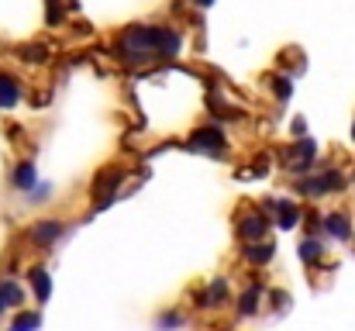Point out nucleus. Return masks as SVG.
<instances>
[{
	"label": "nucleus",
	"instance_id": "nucleus-1",
	"mask_svg": "<svg viewBox=\"0 0 355 331\" xmlns=\"http://www.w3.org/2000/svg\"><path fill=\"white\" fill-rule=\"evenodd\" d=\"M145 42L152 59H176L183 49V35L169 24H145Z\"/></svg>",
	"mask_w": 355,
	"mask_h": 331
},
{
	"label": "nucleus",
	"instance_id": "nucleus-2",
	"mask_svg": "<svg viewBox=\"0 0 355 331\" xmlns=\"http://www.w3.org/2000/svg\"><path fill=\"white\" fill-rule=\"evenodd\" d=\"M190 152H204V155H225L228 152V131L221 124H200L190 131L187 138Z\"/></svg>",
	"mask_w": 355,
	"mask_h": 331
},
{
	"label": "nucleus",
	"instance_id": "nucleus-3",
	"mask_svg": "<svg viewBox=\"0 0 355 331\" xmlns=\"http://www.w3.org/2000/svg\"><path fill=\"white\" fill-rule=\"evenodd\" d=\"M314 159H318V142L311 135H300V138H293V145L286 152V169L297 173V176H307L318 166Z\"/></svg>",
	"mask_w": 355,
	"mask_h": 331
},
{
	"label": "nucleus",
	"instance_id": "nucleus-4",
	"mask_svg": "<svg viewBox=\"0 0 355 331\" xmlns=\"http://www.w3.org/2000/svg\"><path fill=\"white\" fill-rule=\"evenodd\" d=\"M62 235H66V224L59 218H38L31 228H28V241H31L35 248H42V252L52 248Z\"/></svg>",
	"mask_w": 355,
	"mask_h": 331
},
{
	"label": "nucleus",
	"instance_id": "nucleus-5",
	"mask_svg": "<svg viewBox=\"0 0 355 331\" xmlns=\"http://www.w3.org/2000/svg\"><path fill=\"white\" fill-rule=\"evenodd\" d=\"M262 211L272 218V224H279V228H293V224H300L304 218V207L297 204V201H286V197H272V201H262Z\"/></svg>",
	"mask_w": 355,
	"mask_h": 331
},
{
	"label": "nucleus",
	"instance_id": "nucleus-6",
	"mask_svg": "<svg viewBox=\"0 0 355 331\" xmlns=\"http://www.w3.org/2000/svg\"><path fill=\"white\" fill-rule=\"evenodd\" d=\"M269 224H272V218L266 211H248L245 218H238V238L241 241H262L269 235Z\"/></svg>",
	"mask_w": 355,
	"mask_h": 331
},
{
	"label": "nucleus",
	"instance_id": "nucleus-7",
	"mask_svg": "<svg viewBox=\"0 0 355 331\" xmlns=\"http://www.w3.org/2000/svg\"><path fill=\"white\" fill-rule=\"evenodd\" d=\"M7 183H10V190H17V194H28V190L38 183V166H35L31 159H21V162H14V166H10V176H7Z\"/></svg>",
	"mask_w": 355,
	"mask_h": 331
},
{
	"label": "nucleus",
	"instance_id": "nucleus-8",
	"mask_svg": "<svg viewBox=\"0 0 355 331\" xmlns=\"http://www.w3.org/2000/svg\"><path fill=\"white\" fill-rule=\"evenodd\" d=\"M24 101V87L14 73L0 69V110H14L17 104Z\"/></svg>",
	"mask_w": 355,
	"mask_h": 331
},
{
	"label": "nucleus",
	"instance_id": "nucleus-9",
	"mask_svg": "<svg viewBox=\"0 0 355 331\" xmlns=\"http://www.w3.org/2000/svg\"><path fill=\"white\" fill-rule=\"evenodd\" d=\"M262 297H266V283H259V280L245 283V290L238 294V314H241V318H252V314H259V307H262Z\"/></svg>",
	"mask_w": 355,
	"mask_h": 331
},
{
	"label": "nucleus",
	"instance_id": "nucleus-10",
	"mask_svg": "<svg viewBox=\"0 0 355 331\" xmlns=\"http://www.w3.org/2000/svg\"><path fill=\"white\" fill-rule=\"evenodd\" d=\"M272 255H276V245L272 241H245V248H241V259L248 262V266H269L272 262Z\"/></svg>",
	"mask_w": 355,
	"mask_h": 331
},
{
	"label": "nucleus",
	"instance_id": "nucleus-11",
	"mask_svg": "<svg viewBox=\"0 0 355 331\" xmlns=\"http://www.w3.org/2000/svg\"><path fill=\"white\" fill-rule=\"evenodd\" d=\"M28 283H31L35 300H38V304H49V297H52V280H49V269H45V266H31V269H28Z\"/></svg>",
	"mask_w": 355,
	"mask_h": 331
},
{
	"label": "nucleus",
	"instance_id": "nucleus-12",
	"mask_svg": "<svg viewBox=\"0 0 355 331\" xmlns=\"http://www.w3.org/2000/svg\"><path fill=\"white\" fill-rule=\"evenodd\" d=\"M0 297H3L7 311H21L24 300H28V290H24L14 276H7V280H0Z\"/></svg>",
	"mask_w": 355,
	"mask_h": 331
},
{
	"label": "nucleus",
	"instance_id": "nucleus-13",
	"mask_svg": "<svg viewBox=\"0 0 355 331\" xmlns=\"http://www.w3.org/2000/svg\"><path fill=\"white\" fill-rule=\"evenodd\" d=\"M321 228H324V235H331L335 241H352V221L345 218V214H328V218H321Z\"/></svg>",
	"mask_w": 355,
	"mask_h": 331
},
{
	"label": "nucleus",
	"instance_id": "nucleus-14",
	"mask_svg": "<svg viewBox=\"0 0 355 331\" xmlns=\"http://www.w3.org/2000/svg\"><path fill=\"white\" fill-rule=\"evenodd\" d=\"M17 59L28 62V66H42V62L52 59V49L42 45V42H24V45H17Z\"/></svg>",
	"mask_w": 355,
	"mask_h": 331
},
{
	"label": "nucleus",
	"instance_id": "nucleus-15",
	"mask_svg": "<svg viewBox=\"0 0 355 331\" xmlns=\"http://www.w3.org/2000/svg\"><path fill=\"white\" fill-rule=\"evenodd\" d=\"M297 252H300V259H304L307 266H318V262H324V238L307 235V238H300Z\"/></svg>",
	"mask_w": 355,
	"mask_h": 331
},
{
	"label": "nucleus",
	"instance_id": "nucleus-16",
	"mask_svg": "<svg viewBox=\"0 0 355 331\" xmlns=\"http://www.w3.org/2000/svg\"><path fill=\"white\" fill-rule=\"evenodd\" d=\"M42 328V311H31V307H21L10 321V331H38Z\"/></svg>",
	"mask_w": 355,
	"mask_h": 331
},
{
	"label": "nucleus",
	"instance_id": "nucleus-17",
	"mask_svg": "<svg viewBox=\"0 0 355 331\" xmlns=\"http://www.w3.org/2000/svg\"><path fill=\"white\" fill-rule=\"evenodd\" d=\"M269 90L276 94L279 104H286V101L293 97V76H290V73H272V76H269Z\"/></svg>",
	"mask_w": 355,
	"mask_h": 331
},
{
	"label": "nucleus",
	"instance_id": "nucleus-18",
	"mask_svg": "<svg viewBox=\"0 0 355 331\" xmlns=\"http://www.w3.org/2000/svg\"><path fill=\"white\" fill-rule=\"evenodd\" d=\"M297 194H300V197H311V201H318V197H328L321 173H318V176H300V180H297Z\"/></svg>",
	"mask_w": 355,
	"mask_h": 331
},
{
	"label": "nucleus",
	"instance_id": "nucleus-19",
	"mask_svg": "<svg viewBox=\"0 0 355 331\" xmlns=\"http://www.w3.org/2000/svg\"><path fill=\"white\" fill-rule=\"evenodd\" d=\"M228 294H232V290H228V280H225V276H214V280H211V287H207L211 307H221V304L228 300Z\"/></svg>",
	"mask_w": 355,
	"mask_h": 331
},
{
	"label": "nucleus",
	"instance_id": "nucleus-20",
	"mask_svg": "<svg viewBox=\"0 0 355 331\" xmlns=\"http://www.w3.org/2000/svg\"><path fill=\"white\" fill-rule=\"evenodd\" d=\"M187 325V314H180V311H162L159 318H155V328L159 331H176Z\"/></svg>",
	"mask_w": 355,
	"mask_h": 331
},
{
	"label": "nucleus",
	"instance_id": "nucleus-21",
	"mask_svg": "<svg viewBox=\"0 0 355 331\" xmlns=\"http://www.w3.org/2000/svg\"><path fill=\"white\" fill-rule=\"evenodd\" d=\"M62 21H66V3L62 0H45V24L59 28Z\"/></svg>",
	"mask_w": 355,
	"mask_h": 331
},
{
	"label": "nucleus",
	"instance_id": "nucleus-22",
	"mask_svg": "<svg viewBox=\"0 0 355 331\" xmlns=\"http://www.w3.org/2000/svg\"><path fill=\"white\" fill-rule=\"evenodd\" d=\"M52 194H55L52 183H35V187L28 190V204H45V201H52Z\"/></svg>",
	"mask_w": 355,
	"mask_h": 331
},
{
	"label": "nucleus",
	"instance_id": "nucleus-23",
	"mask_svg": "<svg viewBox=\"0 0 355 331\" xmlns=\"http://www.w3.org/2000/svg\"><path fill=\"white\" fill-rule=\"evenodd\" d=\"M266 300H272V307H276L279 314L290 307V294H286V290H266Z\"/></svg>",
	"mask_w": 355,
	"mask_h": 331
},
{
	"label": "nucleus",
	"instance_id": "nucleus-24",
	"mask_svg": "<svg viewBox=\"0 0 355 331\" xmlns=\"http://www.w3.org/2000/svg\"><path fill=\"white\" fill-rule=\"evenodd\" d=\"M290 131H293V138H300V135H307V121H304V117H293V124H290Z\"/></svg>",
	"mask_w": 355,
	"mask_h": 331
},
{
	"label": "nucleus",
	"instance_id": "nucleus-25",
	"mask_svg": "<svg viewBox=\"0 0 355 331\" xmlns=\"http://www.w3.org/2000/svg\"><path fill=\"white\" fill-rule=\"evenodd\" d=\"M197 7H214V0H193Z\"/></svg>",
	"mask_w": 355,
	"mask_h": 331
},
{
	"label": "nucleus",
	"instance_id": "nucleus-26",
	"mask_svg": "<svg viewBox=\"0 0 355 331\" xmlns=\"http://www.w3.org/2000/svg\"><path fill=\"white\" fill-rule=\"evenodd\" d=\"M3 314H7V304H3V297H0V318H3Z\"/></svg>",
	"mask_w": 355,
	"mask_h": 331
},
{
	"label": "nucleus",
	"instance_id": "nucleus-27",
	"mask_svg": "<svg viewBox=\"0 0 355 331\" xmlns=\"http://www.w3.org/2000/svg\"><path fill=\"white\" fill-rule=\"evenodd\" d=\"M352 142H355V121H352Z\"/></svg>",
	"mask_w": 355,
	"mask_h": 331
}]
</instances>
